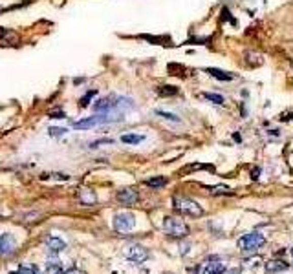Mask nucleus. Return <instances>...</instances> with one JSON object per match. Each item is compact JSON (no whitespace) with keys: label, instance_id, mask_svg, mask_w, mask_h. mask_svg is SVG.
Instances as JSON below:
<instances>
[{"label":"nucleus","instance_id":"nucleus-24","mask_svg":"<svg viewBox=\"0 0 293 274\" xmlns=\"http://www.w3.org/2000/svg\"><path fill=\"white\" fill-rule=\"evenodd\" d=\"M51 117L53 119H61V117H64V112H51Z\"/></svg>","mask_w":293,"mask_h":274},{"label":"nucleus","instance_id":"nucleus-7","mask_svg":"<svg viewBox=\"0 0 293 274\" xmlns=\"http://www.w3.org/2000/svg\"><path fill=\"white\" fill-rule=\"evenodd\" d=\"M137 199H139V194L134 188H123L118 192V201L123 205H136Z\"/></svg>","mask_w":293,"mask_h":274},{"label":"nucleus","instance_id":"nucleus-21","mask_svg":"<svg viewBox=\"0 0 293 274\" xmlns=\"http://www.w3.org/2000/svg\"><path fill=\"white\" fill-rule=\"evenodd\" d=\"M44 274H64V270L61 265L55 263V265H48V269H46Z\"/></svg>","mask_w":293,"mask_h":274},{"label":"nucleus","instance_id":"nucleus-22","mask_svg":"<svg viewBox=\"0 0 293 274\" xmlns=\"http://www.w3.org/2000/svg\"><path fill=\"white\" fill-rule=\"evenodd\" d=\"M50 133L51 135H64L66 130H64V128H50Z\"/></svg>","mask_w":293,"mask_h":274},{"label":"nucleus","instance_id":"nucleus-18","mask_svg":"<svg viewBox=\"0 0 293 274\" xmlns=\"http://www.w3.org/2000/svg\"><path fill=\"white\" fill-rule=\"evenodd\" d=\"M211 194H215V196L225 194V196H229V194H231V188L224 187V185H218V187H213V188H211Z\"/></svg>","mask_w":293,"mask_h":274},{"label":"nucleus","instance_id":"nucleus-20","mask_svg":"<svg viewBox=\"0 0 293 274\" xmlns=\"http://www.w3.org/2000/svg\"><path fill=\"white\" fill-rule=\"evenodd\" d=\"M96 93H97V90H90V91H86V95H84V97H82V99H81V108H86V106L90 105V99H92V97H94V95H96Z\"/></svg>","mask_w":293,"mask_h":274},{"label":"nucleus","instance_id":"nucleus-17","mask_svg":"<svg viewBox=\"0 0 293 274\" xmlns=\"http://www.w3.org/2000/svg\"><path fill=\"white\" fill-rule=\"evenodd\" d=\"M201 97L207 100H211V102H215V105H224L225 100L222 95H218V93H201Z\"/></svg>","mask_w":293,"mask_h":274},{"label":"nucleus","instance_id":"nucleus-25","mask_svg":"<svg viewBox=\"0 0 293 274\" xmlns=\"http://www.w3.org/2000/svg\"><path fill=\"white\" fill-rule=\"evenodd\" d=\"M64 274H84L82 270H77V269H72V270H68V272H64Z\"/></svg>","mask_w":293,"mask_h":274},{"label":"nucleus","instance_id":"nucleus-2","mask_svg":"<svg viewBox=\"0 0 293 274\" xmlns=\"http://www.w3.org/2000/svg\"><path fill=\"white\" fill-rule=\"evenodd\" d=\"M163 228H165V232L169 234V236H172V237H185L189 234L187 223H185L183 219L170 218V216H169V218H165Z\"/></svg>","mask_w":293,"mask_h":274},{"label":"nucleus","instance_id":"nucleus-28","mask_svg":"<svg viewBox=\"0 0 293 274\" xmlns=\"http://www.w3.org/2000/svg\"><path fill=\"white\" fill-rule=\"evenodd\" d=\"M291 258H293V249H291Z\"/></svg>","mask_w":293,"mask_h":274},{"label":"nucleus","instance_id":"nucleus-23","mask_svg":"<svg viewBox=\"0 0 293 274\" xmlns=\"http://www.w3.org/2000/svg\"><path fill=\"white\" fill-rule=\"evenodd\" d=\"M97 145H112V141L110 139H101V141H96V143H92V148H97Z\"/></svg>","mask_w":293,"mask_h":274},{"label":"nucleus","instance_id":"nucleus-6","mask_svg":"<svg viewBox=\"0 0 293 274\" xmlns=\"http://www.w3.org/2000/svg\"><path fill=\"white\" fill-rule=\"evenodd\" d=\"M136 227V218L130 212H119L114 216V228L118 232H130Z\"/></svg>","mask_w":293,"mask_h":274},{"label":"nucleus","instance_id":"nucleus-11","mask_svg":"<svg viewBox=\"0 0 293 274\" xmlns=\"http://www.w3.org/2000/svg\"><path fill=\"white\" fill-rule=\"evenodd\" d=\"M79 199H81L82 205H94L96 203V194L92 190H88V188H82L81 192H79Z\"/></svg>","mask_w":293,"mask_h":274},{"label":"nucleus","instance_id":"nucleus-16","mask_svg":"<svg viewBox=\"0 0 293 274\" xmlns=\"http://www.w3.org/2000/svg\"><path fill=\"white\" fill-rule=\"evenodd\" d=\"M176 93H178V88L176 86H160L158 88V95H161V97L176 95Z\"/></svg>","mask_w":293,"mask_h":274},{"label":"nucleus","instance_id":"nucleus-5","mask_svg":"<svg viewBox=\"0 0 293 274\" xmlns=\"http://www.w3.org/2000/svg\"><path fill=\"white\" fill-rule=\"evenodd\" d=\"M123 254L127 260L134 261V263H143V261H146V258H149V251H146L143 245H137V243L125 247Z\"/></svg>","mask_w":293,"mask_h":274},{"label":"nucleus","instance_id":"nucleus-26","mask_svg":"<svg viewBox=\"0 0 293 274\" xmlns=\"http://www.w3.org/2000/svg\"><path fill=\"white\" fill-rule=\"evenodd\" d=\"M227 274H240V269H233V270H227Z\"/></svg>","mask_w":293,"mask_h":274},{"label":"nucleus","instance_id":"nucleus-4","mask_svg":"<svg viewBox=\"0 0 293 274\" xmlns=\"http://www.w3.org/2000/svg\"><path fill=\"white\" fill-rule=\"evenodd\" d=\"M110 121H112V115L110 114H99V115H94V117L82 119V121H75L73 128H75V130H88V128L99 126V124L110 123Z\"/></svg>","mask_w":293,"mask_h":274},{"label":"nucleus","instance_id":"nucleus-27","mask_svg":"<svg viewBox=\"0 0 293 274\" xmlns=\"http://www.w3.org/2000/svg\"><path fill=\"white\" fill-rule=\"evenodd\" d=\"M11 274H24V272H22V270H20V269H18L17 272H11Z\"/></svg>","mask_w":293,"mask_h":274},{"label":"nucleus","instance_id":"nucleus-13","mask_svg":"<svg viewBox=\"0 0 293 274\" xmlns=\"http://www.w3.org/2000/svg\"><path fill=\"white\" fill-rule=\"evenodd\" d=\"M225 265L222 261H215V263H207V267L203 269V274H224Z\"/></svg>","mask_w":293,"mask_h":274},{"label":"nucleus","instance_id":"nucleus-9","mask_svg":"<svg viewBox=\"0 0 293 274\" xmlns=\"http://www.w3.org/2000/svg\"><path fill=\"white\" fill-rule=\"evenodd\" d=\"M46 249L50 252H61V251H64L66 249V243L63 242V239H59V237H48L46 239Z\"/></svg>","mask_w":293,"mask_h":274},{"label":"nucleus","instance_id":"nucleus-8","mask_svg":"<svg viewBox=\"0 0 293 274\" xmlns=\"http://www.w3.org/2000/svg\"><path fill=\"white\" fill-rule=\"evenodd\" d=\"M15 251V237L11 234L0 236V256H8Z\"/></svg>","mask_w":293,"mask_h":274},{"label":"nucleus","instance_id":"nucleus-14","mask_svg":"<svg viewBox=\"0 0 293 274\" xmlns=\"http://www.w3.org/2000/svg\"><path fill=\"white\" fill-rule=\"evenodd\" d=\"M145 137L143 135H136V133H125L121 135V141L127 143V145H137V143H141Z\"/></svg>","mask_w":293,"mask_h":274},{"label":"nucleus","instance_id":"nucleus-3","mask_svg":"<svg viewBox=\"0 0 293 274\" xmlns=\"http://www.w3.org/2000/svg\"><path fill=\"white\" fill-rule=\"evenodd\" d=\"M266 243V237L262 232H249L244 234L240 239H238V249L240 251H255L258 247H262Z\"/></svg>","mask_w":293,"mask_h":274},{"label":"nucleus","instance_id":"nucleus-12","mask_svg":"<svg viewBox=\"0 0 293 274\" xmlns=\"http://www.w3.org/2000/svg\"><path fill=\"white\" fill-rule=\"evenodd\" d=\"M206 72L209 73V75H213V77L220 79V81H233L235 79V75H231V73L224 72V70H218V68H207Z\"/></svg>","mask_w":293,"mask_h":274},{"label":"nucleus","instance_id":"nucleus-19","mask_svg":"<svg viewBox=\"0 0 293 274\" xmlns=\"http://www.w3.org/2000/svg\"><path fill=\"white\" fill-rule=\"evenodd\" d=\"M156 114L160 115V117L167 119V121H174V123H180V117L178 115H174V114H169V112H161V110H158Z\"/></svg>","mask_w":293,"mask_h":274},{"label":"nucleus","instance_id":"nucleus-15","mask_svg":"<svg viewBox=\"0 0 293 274\" xmlns=\"http://www.w3.org/2000/svg\"><path fill=\"white\" fill-rule=\"evenodd\" d=\"M146 187H151V188H161L167 185V179L165 178H151V179H146L145 181Z\"/></svg>","mask_w":293,"mask_h":274},{"label":"nucleus","instance_id":"nucleus-1","mask_svg":"<svg viewBox=\"0 0 293 274\" xmlns=\"http://www.w3.org/2000/svg\"><path fill=\"white\" fill-rule=\"evenodd\" d=\"M172 205H174V210H178L180 214L191 216V218H200V216L203 214V209H201L194 199H191V197L174 196Z\"/></svg>","mask_w":293,"mask_h":274},{"label":"nucleus","instance_id":"nucleus-10","mask_svg":"<svg viewBox=\"0 0 293 274\" xmlns=\"http://www.w3.org/2000/svg\"><path fill=\"white\" fill-rule=\"evenodd\" d=\"M288 269V263L286 261H282V260H271V261H268L266 263V272H282V270H286Z\"/></svg>","mask_w":293,"mask_h":274}]
</instances>
